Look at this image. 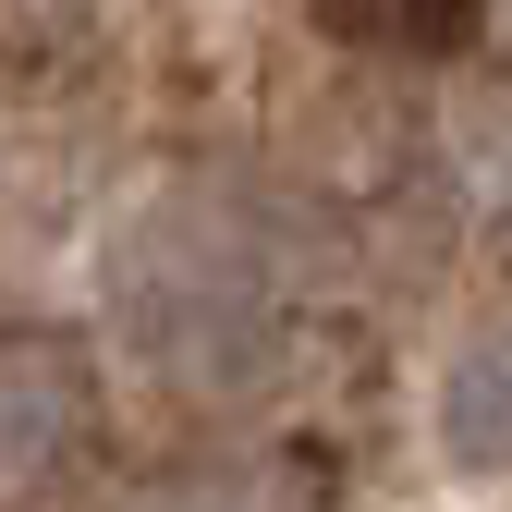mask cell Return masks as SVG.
I'll list each match as a JSON object with an SVG mask.
<instances>
[{"mask_svg":"<svg viewBox=\"0 0 512 512\" xmlns=\"http://www.w3.org/2000/svg\"><path fill=\"white\" fill-rule=\"evenodd\" d=\"M439 464L452 476H512V330H476L439 378Z\"/></svg>","mask_w":512,"mask_h":512,"instance_id":"obj_1","label":"cell"},{"mask_svg":"<svg viewBox=\"0 0 512 512\" xmlns=\"http://www.w3.org/2000/svg\"><path fill=\"white\" fill-rule=\"evenodd\" d=\"M378 25H391L403 49H452L476 25V0H378Z\"/></svg>","mask_w":512,"mask_h":512,"instance_id":"obj_2","label":"cell"}]
</instances>
